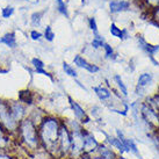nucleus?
Here are the masks:
<instances>
[{
    "label": "nucleus",
    "instance_id": "nucleus-1",
    "mask_svg": "<svg viewBox=\"0 0 159 159\" xmlns=\"http://www.w3.org/2000/svg\"><path fill=\"white\" fill-rule=\"evenodd\" d=\"M61 124L62 121L58 117L53 115H45L37 127L40 142L49 150L55 148L58 149V136Z\"/></svg>",
    "mask_w": 159,
    "mask_h": 159
},
{
    "label": "nucleus",
    "instance_id": "nucleus-2",
    "mask_svg": "<svg viewBox=\"0 0 159 159\" xmlns=\"http://www.w3.org/2000/svg\"><path fill=\"white\" fill-rule=\"evenodd\" d=\"M39 125H36L29 117L23 119L22 121L19 122L18 134L20 138L27 146H29L30 149L37 148L40 143V137H39Z\"/></svg>",
    "mask_w": 159,
    "mask_h": 159
},
{
    "label": "nucleus",
    "instance_id": "nucleus-3",
    "mask_svg": "<svg viewBox=\"0 0 159 159\" xmlns=\"http://www.w3.org/2000/svg\"><path fill=\"white\" fill-rule=\"evenodd\" d=\"M0 125L7 133H18L19 122L11 113L8 101L4 99H0Z\"/></svg>",
    "mask_w": 159,
    "mask_h": 159
},
{
    "label": "nucleus",
    "instance_id": "nucleus-4",
    "mask_svg": "<svg viewBox=\"0 0 159 159\" xmlns=\"http://www.w3.org/2000/svg\"><path fill=\"white\" fill-rule=\"evenodd\" d=\"M139 114L142 116V120L145 122L150 128H157L159 127V114L155 108H152L146 102L141 105V111Z\"/></svg>",
    "mask_w": 159,
    "mask_h": 159
},
{
    "label": "nucleus",
    "instance_id": "nucleus-5",
    "mask_svg": "<svg viewBox=\"0 0 159 159\" xmlns=\"http://www.w3.org/2000/svg\"><path fill=\"white\" fill-rule=\"evenodd\" d=\"M58 149L62 151L63 153H67L71 149V131L64 121H62L61 129H59Z\"/></svg>",
    "mask_w": 159,
    "mask_h": 159
},
{
    "label": "nucleus",
    "instance_id": "nucleus-6",
    "mask_svg": "<svg viewBox=\"0 0 159 159\" xmlns=\"http://www.w3.org/2000/svg\"><path fill=\"white\" fill-rule=\"evenodd\" d=\"M8 106L9 109H11V113L13 115V117L15 119V121H22L23 119H26L27 115H28V111H27V106L23 105L22 102L14 101V100H11L8 101Z\"/></svg>",
    "mask_w": 159,
    "mask_h": 159
},
{
    "label": "nucleus",
    "instance_id": "nucleus-7",
    "mask_svg": "<svg viewBox=\"0 0 159 159\" xmlns=\"http://www.w3.org/2000/svg\"><path fill=\"white\" fill-rule=\"evenodd\" d=\"M67 99H69V105H70L71 111H73V115H75V119L78 120L81 124L89 123L91 119H89V115L86 114V111H85L84 108L80 106L77 101H75L71 97H67Z\"/></svg>",
    "mask_w": 159,
    "mask_h": 159
},
{
    "label": "nucleus",
    "instance_id": "nucleus-8",
    "mask_svg": "<svg viewBox=\"0 0 159 159\" xmlns=\"http://www.w3.org/2000/svg\"><path fill=\"white\" fill-rule=\"evenodd\" d=\"M73 64H75L77 67H80V69H84L89 73H98L100 71V66L95 64V63H89L86 58L83 56V55H75V58H73Z\"/></svg>",
    "mask_w": 159,
    "mask_h": 159
},
{
    "label": "nucleus",
    "instance_id": "nucleus-9",
    "mask_svg": "<svg viewBox=\"0 0 159 159\" xmlns=\"http://www.w3.org/2000/svg\"><path fill=\"white\" fill-rule=\"evenodd\" d=\"M130 1L128 0H111L108 2V8L111 14H121L130 9Z\"/></svg>",
    "mask_w": 159,
    "mask_h": 159
},
{
    "label": "nucleus",
    "instance_id": "nucleus-10",
    "mask_svg": "<svg viewBox=\"0 0 159 159\" xmlns=\"http://www.w3.org/2000/svg\"><path fill=\"white\" fill-rule=\"evenodd\" d=\"M0 44L7 47L8 49H16L18 47V37L14 30L6 31L0 36Z\"/></svg>",
    "mask_w": 159,
    "mask_h": 159
},
{
    "label": "nucleus",
    "instance_id": "nucleus-11",
    "mask_svg": "<svg viewBox=\"0 0 159 159\" xmlns=\"http://www.w3.org/2000/svg\"><path fill=\"white\" fill-rule=\"evenodd\" d=\"M136 41H137L138 47H139L145 53H148L149 56H151V57H152L157 51H159V45H152L151 43H149V42H148L142 35H137Z\"/></svg>",
    "mask_w": 159,
    "mask_h": 159
},
{
    "label": "nucleus",
    "instance_id": "nucleus-12",
    "mask_svg": "<svg viewBox=\"0 0 159 159\" xmlns=\"http://www.w3.org/2000/svg\"><path fill=\"white\" fill-rule=\"evenodd\" d=\"M83 135H84V151H86V152H92L97 148H99V144L94 139L92 134L86 131L84 128H83Z\"/></svg>",
    "mask_w": 159,
    "mask_h": 159
},
{
    "label": "nucleus",
    "instance_id": "nucleus-13",
    "mask_svg": "<svg viewBox=\"0 0 159 159\" xmlns=\"http://www.w3.org/2000/svg\"><path fill=\"white\" fill-rule=\"evenodd\" d=\"M47 14V9H39V11H35L30 14L29 16V23L33 28H36L39 29L42 25V20L44 19V15Z\"/></svg>",
    "mask_w": 159,
    "mask_h": 159
},
{
    "label": "nucleus",
    "instance_id": "nucleus-14",
    "mask_svg": "<svg viewBox=\"0 0 159 159\" xmlns=\"http://www.w3.org/2000/svg\"><path fill=\"white\" fill-rule=\"evenodd\" d=\"M19 101L22 102L23 105L26 106H31L34 103L35 97H34V93L31 92L30 89H22L19 92Z\"/></svg>",
    "mask_w": 159,
    "mask_h": 159
},
{
    "label": "nucleus",
    "instance_id": "nucleus-15",
    "mask_svg": "<svg viewBox=\"0 0 159 159\" xmlns=\"http://www.w3.org/2000/svg\"><path fill=\"white\" fill-rule=\"evenodd\" d=\"M93 91H94V93L97 94V97L101 101H107V100L111 99V91L107 89V87H105V86H102V85H100V86H94Z\"/></svg>",
    "mask_w": 159,
    "mask_h": 159
},
{
    "label": "nucleus",
    "instance_id": "nucleus-16",
    "mask_svg": "<svg viewBox=\"0 0 159 159\" xmlns=\"http://www.w3.org/2000/svg\"><path fill=\"white\" fill-rule=\"evenodd\" d=\"M55 9L58 14L63 15L65 19H70V12L65 0H55Z\"/></svg>",
    "mask_w": 159,
    "mask_h": 159
},
{
    "label": "nucleus",
    "instance_id": "nucleus-17",
    "mask_svg": "<svg viewBox=\"0 0 159 159\" xmlns=\"http://www.w3.org/2000/svg\"><path fill=\"white\" fill-rule=\"evenodd\" d=\"M152 80H153V77H152L150 72H144V73L139 75V77H138V80H137L138 84H137V86L144 89V87L149 86L152 83Z\"/></svg>",
    "mask_w": 159,
    "mask_h": 159
},
{
    "label": "nucleus",
    "instance_id": "nucleus-18",
    "mask_svg": "<svg viewBox=\"0 0 159 159\" xmlns=\"http://www.w3.org/2000/svg\"><path fill=\"white\" fill-rule=\"evenodd\" d=\"M105 43H106V41L103 39V36H101L98 33V34H93V40L89 45H91L94 50H100V49L103 48V44H105Z\"/></svg>",
    "mask_w": 159,
    "mask_h": 159
},
{
    "label": "nucleus",
    "instance_id": "nucleus-19",
    "mask_svg": "<svg viewBox=\"0 0 159 159\" xmlns=\"http://www.w3.org/2000/svg\"><path fill=\"white\" fill-rule=\"evenodd\" d=\"M109 33L113 37H116L121 41H124L123 39V28H120L115 22H111L109 26Z\"/></svg>",
    "mask_w": 159,
    "mask_h": 159
},
{
    "label": "nucleus",
    "instance_id": "nucleus-20",
    "mask_svg": "<svg viewBox=\"0 0 159 159\" xmlns=\"http://www.w3.org/2000/svg\"><path fill=\"white\" fill-rule=\"evenodd\" d=\"M55 39H56V33L53 31V28L50 25H47L44 27V30H43V40L45 42L51 43L55 41Z\"/></svg>",
    "mask_w": 159,
    "mask_h": 159
},
{
    "label": "nucleus",
    "instance_id": "nucleus-21",
    "mask_svg": "<svg viewBox=\"0 0 159 159\" xmlns=\"http://www.w3.org/2000/svg\"><path fill=\"white\" fill-rule=\"evenodd\" d=\"M14 14H15V7L12 6V5H6V6L2 7L1 11H0V15H1V18L5 19V20L11 19Z\"/></svg>",
    "mask_w": 159,
    "mask_h": 159
},
{
    "label": "nucleus",
    "instance_id": "nucleus-22",
    "mask_svg": "<svg viewBox=\"0 0 159 159\" xmlns=\"http://www.w3.org/2000/svg\"><path fill=\"white\" fill-rule=\"evenodd\" d=\"M103 55H105V58L106 59H115L116 58V53H115L114 48L111 47L109 43H105L103 44Z\"/></svg>",
    "mask_w": 159,
    "mask_h": 159
},
{
    "label": "nucleus",
    "instance_id": "nucleus-23",
    "mask_svg": "<svg viewBox=\"0 0 159 159\" xmlns=\"http://www.w3.org/2000/svg\"><path fill=\"white\" fill-rule=\"evenodd\" d=\"M114 81L116 83V85H117L120 92L122 93L124 97H127V95H128V89H127L125 84L123 83V80H122V78H121V75H114Z\"/></svg>",
    "mask_w": 159,
    "mask_h": 159
},
{
    "label": "nucleus",
    "instance_id": "nucleus-24",
    "mask_svg": "<svg viewBox=\"0 0 159 159\" xmlns=\"http://www.w3.org/2000/svg\"><path fill=\"white\" fill-rule=\"evenodd\" d=\"M63 66V71L65 72V75H69V77H72V78H77L78 77V73H77V71H75V69L71 64H69V63L66 62H63L62 64Z\"/></svg>",
    "mask_w": 159,
    "mask_h": 159
},
{
    "label": "nucleus",
    "instance_id": "nucleus-25",
    "mask_svg": "<svg viewBox=\"0 0 159 159\" xmlns=\"http://www.w3.org/2000/svg\"><path fill=\"white\" fill-rule=\"evenodd\" d=\"M28 35H29V39L31 41H34V42H41V41L43 40V33L40 31L39 29H36V28L30 29L29 33H28Z\"/></svg>",
    "mask_w": 159,
    "mask_h": 159
},
{
    "label": "nucleus",
    "instance_id": "nucleus-26",
    "mask_svg": "<svg viewBox=\"0 0 159 159\" xmlns=\"http://www.w3.org/2000/svg\"><path fill=\"white\" fill-rule=\"evenodd\" d=\"M109 143H111V145L115 146V148H117L121 152H124V151H127V148L125 145L123 144V142L121 141L120 138H115V137H109Z\"/></svg>",
    "mask_w": 159,
    "mask_h": 159
},
{
    "label": "nucleus",
    "instance_id": "nucleus-27",
    "mask_svg": "<svg viewBox=\"0 0 159 159\" xmlns=\"http://www.w3.org/2000/svg\"><path fill=\"white\" fill-rule=\"evenodd\" d=\"M89 28L92 30L93 34H98L99 33V27H98L97 19L94 18V16L89 18Z\"/></svg>",
    "mask_w": 159,
    "mask_h": 159
},
{
    "label": "nucleus",
    "instance_id": "nucleus-28",
    "mask_svg": "<svg viewBox=\"0 0 159 159\" xmlns=\"http://www.w3.org/2000/svg\"><path fill=\"white\" fill-rule=\"evenodd\" d=\"M30 64L33 65L34 69H44L45 67V64L44 62L39 57H33L30 61Z\"/></svg>",
    "mask_w": 159,
    "mask_h": 159
},
{
    "label": "nucleus",
    "instance_id": "nucleus-29",
    "mask_svg": "<svg viewBox=\"0 0 159 159\" xmlns=\"http://www.w3.org/2000/svg\"><path fill=\"white\" fill-rule=\"evenodd\" d=\"M151 19H152V21L155 22L156 26L159 27V6L155 7L153 9H151Z\"/></svg>",
    "mask_w": 159,
    "mask_h": 159
},
{
    "label": "nucleus",
    "instance_id": "nucleus-30",
    "mask_svg": "<svg viewBox=\"0 0 159 159\" xmlns=\"http://www.w3.org/2000/svg\"><path fill=\"white\" fill-rule=\"evenodd\" d=\"M143 1V4L145 5L146 8H149L151 11V9H153L155 7H157V6H159V0H142Z\"/></svg>",
    "mask_w": 159,
    "mask_h": 159
},
{
    "label": "nucleus",
    "instance_id": "nucleus-31",
    "mask_svg": "<svg viewBox=\"0 0 159 159\" xmlns=\"http://www.w3.org/2000/svg\"><path fill=\"white\" fill-rule=\"evenodd\" d=\"M75 84H77V85H78V86H80V87H81V89H84V91H87V89H86V87H85V86H84V85H83V84H81V83H80V81H79V80H77V78H75Z\"/></svg>",
    "mask_w": 159,
    "mask_h": 159
},
{
    "label": "nucleus",
    "instance_id": "nucleus-32",
    "mask_svg": "<svg viewBox=\"0 0 159 159\" xmlns=\"http://www.w3.org/2000/svg\"><path fill=\"white\" fill-rule=\"evenodd\" d=\"M26 2H28V4H37V2H40L41 0H25Z\"/></svg>",
    "mask_w": 159,
    "mask_h": 159
},
{
    "label": "nucleus",
    "instance_id": "nucleus-33",
    "mask_svg": "<svg viewBox=\"0 0 159 159\" xmlns=\"http://www.w3.org/2000/svg\"><path fill=\"white\" fill-rule=\"evenodd\" d=\"M80 159H91V158H89V155H83L81 157H80Z\"/></svg>",
    "mask_w": 159,
    "mask_h": 159
},
{
    "label": "nucleus",
    "instance_id": "nucleus-34",
    "mask_svg": "<svg viewBox=\"0 0 159 159\" xmlns=\"http://www.w3.org/2000/svg\"><path fill=\"white\" fill-rule=\"evenodd\" d=\"M94 159H103V158H101V157H97V158H94Z\"/></svg>",
    "mask_w": 159,
    "mask_h": 159
},
{
    "label": "nucleus",
    "instance_id": "nucleus-35",
    "mask_svg": "<svg viewBox=\"0 0 159 159\" xmlns=\"http://www.w3.org/2000/svg\"><path fill=\"white\" fill-rule=\"evenodd\" d=\"M158 133H159V127H158Z\"/></svg>",
    "mask_w": 159,
    "mask_h": 159
},
{
    "label": "nucleus",
    "instance_id": "nucleus-36",
    "mask_svg": "<svg viewBox=\"0 0 159 159\" xmlns=\"http://www.w3.org/2000/svg\"><path fill=\"white\" fill-rule=\"evenodd\" d=\"M158 114H159V109H158Z\"/></svg>",
    "mask_w": 159,
    "mask_h": 159
},
{
    "label": "nucleus",
    "instance_id": "nucleus-37",
    "mask_svg": "<svg viewBox=\"0 0 159 159\" xmlns=\"http://www.w3.org/2000/svg\"><path fill=\"white\" fill-rule=\"evenodd\" d=\"M120 159H124V158H120Z\"/></svg>",
    "mask_w": 159,
    "mask_h": 159
}]
</instances>
